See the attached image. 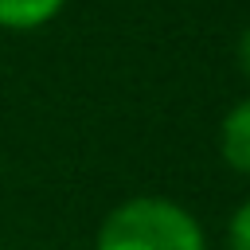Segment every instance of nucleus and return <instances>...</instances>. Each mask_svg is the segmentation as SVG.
Listing matches in <instances>:
<instances>
[{
	"label": "nucleus",
	"mask_w": 250,
	"mask_h": 250,
	"mask_svg": "<svg viewBox=\"0 0 250 250\" xmlns=\"http://www.w3.org/2000/svg\"><path fill=\"white\" fill-rule=\"evenodd\" d=\"M98 250H207V238L180 203L141 195L109 211L98 230Z\"/></svg>",
	"instance_id": "obj_1"
},
{
	"label": "nucleus",
	"mask_w": 250,
	"mask_h": 250,
	"mask_svg": "<svg viewBox=\"0 0 250 250\" xmlns=\"http://www.w3.org/2000/svg\"><path fill=\"white\" fill-rule=\"evenodd\" d=\"M219 145H223L227 164L250 176V98L238 102V105L227 113V121H223V129H219Z\"/></svg>",
	"instance_id": "obj_2"
},
{
	"label": "nucleus",
	"mask_w": 250,
	"mask_h": 250,
	"mask_svg": "<svg viewBox=\"0 0 250 250\" xmlns=\"http://www.w3.org/2000/svg\"><path fill=\"white\" fill-rule=\"evenodd\" d=\"M62 0H0V27L8 31H35L55 20Z\"/></svg>",
	"instance_id": "obj_3"
},
{
	"label": "nucleus",
	"mask_w": 250,
	"mask_h": 250,
	"mask_svg": "<svg viewBox=\"0 0 250 250\" xmlns=\"http://www.w3.org/2000/svg\"><path fill=\"white\" fill-rule=\"evenodd\" d=\"M227 242H230V250H250V199H246V203L230 215Z\"/></svg>",
	"instance_id": "obj_4"
},
{
	"label": "nucleus",
	"mask_w": 250,
	"mask_h": 250,
	"mask_svg": "<svg viewBox=\"0 0 250 250\" xmlns=\"http://www.w3.org/2000/svg\"><path fill=\"white\" fill-rule=\"evenodd\" d=\"M238 62H242V74L250 78V27H246L242 39H238Z\"/></svg>",
	"instance_id": "obj_5"
}]
</instances>
